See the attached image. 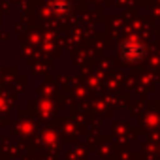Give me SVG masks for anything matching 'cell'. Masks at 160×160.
<instances>
[{
  "label": "cell",
  "mask_w": 160,
  "mask_h": 160,
  "mask_svg": "<svg viewBox=\"0 0 160 160\" xmlns=\"http://www.w3.org/2000/svg\"><path fill=\"white\" fill-rule=\"evenodd\" d=\"M53 12L60 17H64L66 13H70V2L68 0H55V4H53Z\"/></svg>",
  "instance_id": "7a4b0ae2"
},
{
  "label": "cell",
  "mask_w": 160,
  "mask_h": 160,
  "mask_svg": "<svg viewBox=\"0 0 160 160\" xmlns=\"http://www.w3.org/2000/svg\"><path fill=\"white\" fill-rule=\"evenodd\" d=\"M121 57L126 60V62H139L143 57H145V45L136 40V38H130L126 40L122 45H121Z\"/></svg>",
  "instance_id": "6da1fadb"
}]
</instances>
